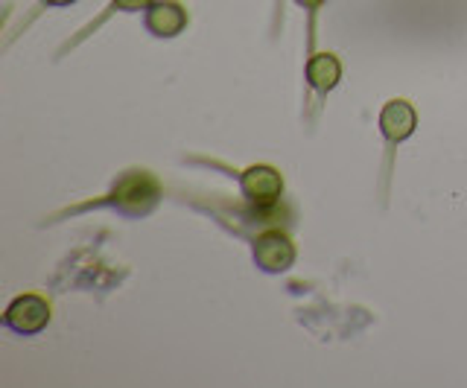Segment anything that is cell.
I'll return each instance as SVG.
<instances>
[{
  "label": "cell",
  "mask_w": 467,
  "mask_h": 388,
  "mask_svg": "<svg viewBox=\"0 0 467 388\" xmlns=\"http://www.w3.org/2000/svg\"><path fill=\"white\" fill-rule=\"evenodd\" d=\"M161 199V187L155 176L150 172H126V176L114 184L111 193V205L123 213V217H146Z\"/></svg>",
  "instance_id": "6da1fadb"
},
{
  "label": "cell",
  "mask_w": 467,
  "mask_h": 388,
  "mask_svg": "<svg viewBox=\"0 0 467 388\" xmlns=\"http://www.w3.org/2000/svg\"><path fill=\"white\" fill-rule=\"evenodd\" d=\"M243 196L252 202L257 210H266V208H275L277 199H281L284 193V179L281 172H277L275 167H248L243 172Z\"/></svg>",
  "instance_id": "7a4b0ae2"
},
{
  "label": "cell",
  "mask_w": 467,
  "mask_h": 388,
  "mask_svg": "<svg viewBox=\"0 0 467 388\" xmlns=\"http://www.w3.org/2000/svg\"><path fill=\"white\" fill-rule=\"evenodd\" d=\"M4 322H6V327H12L15 333H21V336L38 333V330L50 324V304L38 295H18L6 307Z\"/></svg>",
  "instance_id": "3957f363"
},
{
  "label": "cell",
  "mask_w": 467,
  "mask_h": 388,
  "mask_svg": "<svg viewBox=\"0 0 467 388\" xmlns=\"http://www.w3.org/2000/svg\"><path fill=\"white\" fill-rule=\"evenodd\" d=\"M254 260L263 271H286L296 260V246L281 231H266L254 240Z\"/></svg>",
  "instance_id": "277c9868"
},
{
  "label": "cell",
  "mask_w": 467,
  "mask_h": 388,
  "mask_svg": "<svg viewBox=\"0 0 467 388\" xmlns=\"http://www.w3.org/2000/svg\"><path fill=\"white\" fill-rule=\"evenodd\" d=\"M415 126H418V114L406 99H391V103H386V108L379 111V132L386 135L389 143L406 140L415 132Z\"/></svg>",
  "instance_id": "5b68a950"
},
{
  "label": "cell",
  "mask_w": 467,
  "mask_h": 388,
  "mask_svg": "<svg viewBox=\"0 0 467 388\" xmlns=\"http://www.w3.org/2000/svg\"><path fill=\"white\" fill-rule=\"evenodd\" d=\"M187 26V12L175 0H158L146 12V30L158 38H172Z\"/></svg>",
  "instance_id": "8992f818"
},
{
  "label": "cell",
  "mask_w": 467,
  "mask_h": 388,
  "mask_svg": "<svg viewBox=\"0 0 467 388\" xmlns=\"http://www.w3.org/2000/svg\"><path fill=\"white\" fill-rule=\"evenodd\" d=\"M342 77V65L336 59L333 53H316L310 62H306V79L318 91V94H327L339 85Z\"/></svg>",
  "instance_id": "52a82bcc"
},
{
  "label": "cell",
  "mask_w": 467,
  "mask_h": 388,
  "mask_svg": "<svg viewBox=\"0 0 467 388\" xmlns=\"http://www.w3.org/2000/svg\"><path fill=\"white\" fill-rule=\"evenodd\" d=\"M155 0H111V9H120V12H140V9H150Z\"/></svg>",
  "instance_id": "ba28073f"
},
{
  "label": "cell",
  "mask_w": 467,
  "mask_h": 388,
  "mask_svg": "<svg viewBox=\"0 0 467 388\" xmlns=\"http://www.w3.org/2000/svg\"><path fill=\"white\" fill-rule=\"evenodd\" d=\"M298 4L304 6V9H310V12H316L321 4H325V0H298Z\"/></svg>",
  "instance_id": "9c48e42d"
},
{
  "label": "cell",
  "mask_w": 467,
  "mask_h": 388,
  "mask_svg": "<svg viewBox=\"0 0 467 388\" xmlns=\"http://www.w3.org/2000/svg\"><path fill=\"white\" fill-rule=\"evenodd\" d=\"M47 6H70V4H77V0H44Z\"/></svg>",
  "instance_id": "30bf717a"
}]
</instances>
